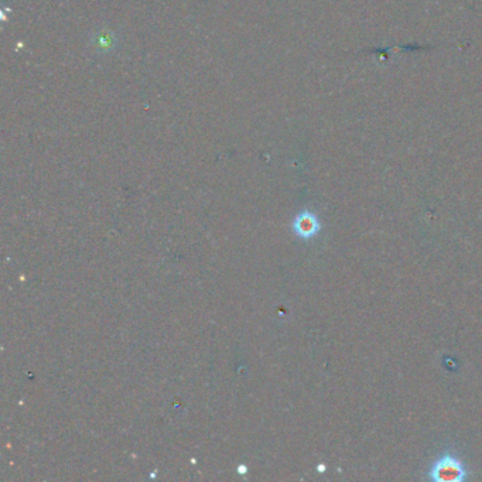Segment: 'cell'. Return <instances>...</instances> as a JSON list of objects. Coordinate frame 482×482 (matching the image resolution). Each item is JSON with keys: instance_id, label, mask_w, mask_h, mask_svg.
I'll list each match as a JSON object with an SVG mask.
<instances>
[{"instance_id": "obj_1", "label": "cell", "mask_w": 482, "mask_h": 482, "mask_svg": "<svg viewBox=\"0 0 482 482\" xmlns=\"http://www.w3.org/2000/svg\"><path fill=\"white\" fill-rule=\"evenodd\" d=\"M468 472L464 462L451 453L439 457L430 467L428 476L434 482H461L467 478Z\"/></svg>"}, {"instance_id": "obj_2", "label": "cell", "mask_w": 482, "mask_h": 482, "mask_svg": "<svg viewBox=\"0 0 482 482\" xmlns=\"http://www.w3.org/2000/svg\"><path fill=\"white\" fill-rule=\"evenodd\" d=\"M321 229V224L319 217L312 211L300 212L293 221V231L301 239H312L314 238Z\"/></svg>"}, {"instance_id": "obj_3", "label": "cell", "mask_w": 482, "mask_h": 482, "mask_svg": "<svg viewBox=\"0 0 482 482\" xmlns=\"http://www.w3.org/2000/svg\"><path fill=\"white\" fill-rule=\"evenodd\" d=\"M248 471V468L245 467V465H240V467H238V472L239 474H245Z\"/></svg>"}]
</instances>
